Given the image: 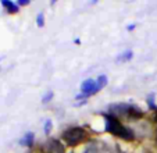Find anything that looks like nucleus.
<instances>
[{
    "instance_id": "20e7f679",
    "label": "nucleus",
    "mask_w": 157,
    "mask_h": 153,
    "mask_svg": "<svg viewBox=\"0 0 157 153\" xmlns=\"http://www.w3.org/2000/svg\"><path fill=\"white\" fill-rule=\"evenodd\" d=\"M39 153H65V145L60 139L49 138L39 147Z\"/></svg>"
},
{
    "instance_id": "6e6552de",
    "label": "nucleus",
    "mask_w": 157,
    "mask_h": 153,
    "mask_svg": "<svg viewBox=\"0 0 157 153\" xmlns=\"http://www.w3.org/2000/svg\"><path fill=\"white\" fill-rule=\"evenodd\" d=\"M33 143H35V134H33V132H27V134H24V136L20 139V145H21V146L32 147Z\"/></svg>"
},
{
    "instance_id": "1a4fd4ad",
    "label": "nucleus",
    "mask_w": 157,
    "mask_h": 153,
    "mask_svg": "<svg viewBox=\"0 0 157 153\" xmlns=\"http://www.w3.org/2000/svg\"><path fill=\"white\" fill-rule=\"evenodd\" d=\"M132 57H133V52H132V50H125V52H122V53H120L118 56H117L116 61L117 63H125V61L132 60Z\"/></svg>"
},
{
    "instance_id": "39448f33",
    "label": "nucleus",
    "mask_w": 157,
    "mask_h": 153,
    "mask_svg": "<svg viewBox=\"0 0 157 153\" xmlns=\"http://www.w3.org/2000/svg\"><path fill=\"white\" fill-rule=\"evenodd\" d=\"M82 153H111V149L100 141H90L86 143Z\"/></svg>"
},
{
    "instance_id": "9b49d317",
    "label": "nucleus",
    "mask_w": 157,
    "mask_h": 153,
    "mask_svg": "<svg viewBox=\"0 0 157 153\" xmlns=\"http://www.w3.org/2000/svg\"><path fill=\"white\" fill-rule=\"evenodd\" d=\"M154 97H156V95H154V93H150V95L147 96V99H146V103H147L149 109H150V110H154V112H156V110H157V106H156V100H154Z\"/></svg>"
},
{
    "instance_id": "7ed1b4c3",
    "label": "nucleus",
    "mask_w": 157,
    "mask_h": 153,
    "mask_svg": "<svg viewBox=\"0 0 157 153\" xmlns=\"http://www.w3.org/2000/svg\"><path fill=\"white\" fill-rule=\"evenodd\" d=\"M88 138L89 134L83 127H70L61 135L63 143L65 145V147H77L88 141Z\"/></svg>"
},
{
    "instance_id": "f257e3e1",
    "label": "nucleus",
    "mask_w": 157,
    "mask_h": 153,
    "mask_svg": "<svg viewBox=\"0 0 157 153\" xmlns=\"http://www.w3.org/2000/svg\"><path fill=\"white\" fill-rule=\"evenodd\" d=\"M103 118H104V130H106V132L111 134V135L117 136V138L122 139V141H127V142L135 141L136 132L132 128L124 125L120 121V118L114 117V116L109 114V113H104Z\"/></svg>"
},
{
    "instance_id": "9d476101",
    "label": "nucleus",
    "mask_w": 157,
    "mask_h": 153,
    "mask_svg": "<svg viewBox=\"0 0 157 153\" xmlns=\"http://www.w3.org/2000/svg\"><path fill=\"white\" fill-rule=\"evenodd\" d=\"M107 84H109V78H107V75H104V74H101V75H99L98 78H96V86H98L99 92L103 88H106Z\"/></svg>"
},
{
    "instance_id": "4468645a",
    "label": "nucleus",
    "mask_w": 157,
    "mask_h": 153,
    "mask_svg": "<svg viewBox=\"0 0 157 153\" xmlns=\"http://www.w3.org/2000/svg\"><path fill=\"white\" fill-rule=\"evenodd\" d=\"M36 25H38L39 28L44 27V13L43 11L38 13V15H36Z\"/></svg>"
},
{
    "instance_id": "dca6fc26",
    "label": "nucleus",
    "mask_w": 157,
    "mask_h": 153,
    "mask_svg": "<svg viewBox=\"0 0 157 153\" xmlns=\"http://www.w3.org/2000/svg\"><path fill=\"white\" fill-rule=\"evenodd\" d=\"M135 28H136V25H135V24H131V25H128V27H127V29L128 31H133Z\"/></svg>"
},
{
    "instance_id": "423d86ee",
    "label": "nucleus",
    "mask_w": 157,
    "mask_h": 153,
    "mask_svg": "<svg viewBox=\"0 0 157 153\" xmlns=\"http://www.w3.org/2000/svg\"><path fill=\"white\" fill-rule=\"evenodd\" d=\"M98 86H96V80L93 78H86L82 84H81V93L85 97H90L93 95L98 93Z\"/></svg>"
},
{
    "instance_id": "f03ea898",
    "label": "nucleus",
    "mask_w": 157,
    "mask_h": 153,
    "mask_svg": "<svg viewBox=\"0 0 157 153\" xmlns=\"http://www.w3.org/2000/svg\"><path fill=\"white\" fill-rule=\"evenodd\" d=\"M109 114L114 117H125L129 120H140L145 117V112L140 107H138L133 103H127V102H120V103H113L109 106Z\"/></svg>"
},
{
    "instance_id": "ddd939ff",
    "label": "nucleus",
    "mask_w": 157,
    "mask_h": 153,
    "mask_svg": "<svg viewBox=\"0 0 157 153\" xmlns=\"http://www.w3.org/2000/svg\"><path fill=\"white\" fill-rule=\"evenodd\" d=\"M52 128H53V123H52L50 118H48V120L44 121L43 124V131H44V135H50L52 132Z\"/></svg>"
},
{
    "instance_id": "0eeeda50",
    "label": "nucleus",
    "mask_w": 157,
    "mask_h": 153,
    "mask_svg": "<svg viewBox=\"0 0 157 153\" xmlns=\"http://www.w3.org/2000/svg\"><path fill=\"white\" fill-rule=\"evenodd\" d=\"M0 4L6 9V11L9 13V14H17V13L20 11L18 4L14 3V2H11V0H2V2H0Z\"/></svg>"
},
{
    "instance_id": "2eb2a0df",
    "label": "nucleus",
    "mask_w": 157,
    "mask_h": 153,
    "mask_svg": "<svg viewBox=\"0 0 157 153\" xmlns=\"http://www.w3.org/2000/svg\"><path fill=\"white\" fill-rule=\"evenodd\" d=\"M29 0H18L17 2V4H18V7H24V6H29Z\"/></svg>"
},
{
    "instance_id": "f8f14e48",
    "label": "nucleus",
    "mask_w": 157,
    "mask_h": 153,
    "mask_svg": "<svg viewBox=\"0 0 157 153\" xmlns=\"http://www.w3.org/2000/svg\"><path fill=\"white\" fill-rule=\"evenodd\" d=\"M53 97H54V92L53 91H48L46 93L42 96V103L43 104H46V103H50L52 100H53Z\"/></svg>"
}]
</instances>
